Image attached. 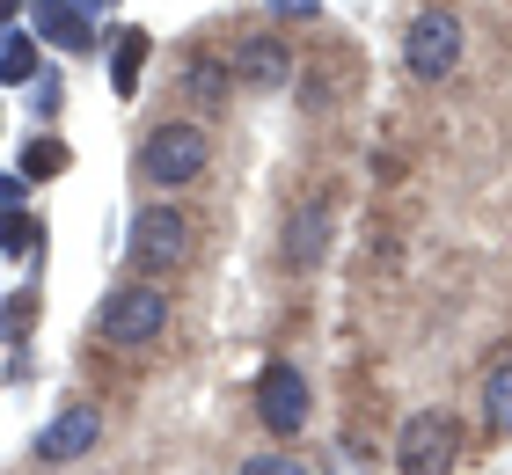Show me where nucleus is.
Wrapping results in <instances>:
<instances>
[{
	"instance_id": "16",
	"label": "nucleus",
	"mask_w": 512,
	"mask_h": 475,
	"mask_svg": "<svg viewBox=\"0 0 512 475\" xmlns=\"http://www.w3.org/2000/svg\"><path fill=\"white\" fill-rule=\"evenodd\" d=\"M183 88H191L198 103H220V95H227V66H213V59H198L191 74H183Z\"/></svg>"
},
{
	"instance_id": "10",
	"label": "nucleus",
	"mask_w": 512,
	"mask_h": 475,
	"mask_svg": "<svg viewBox=\"0 0 512 475\" xmlns=\"http://www.w3.org/2000/svg\"><path fill=\"white\" fill-rule=\"evenodd\" d=\"M322 256H330V212H322V205H300L293 220H286V264H293V271H315Z\"/></svg>"
},
{
	"instance_id": "17",
	"label": "nucleus",
	"mask_w": 512,
	"mask_h": 475,
	"mask_svg": "<svg viewBox=\"0 0 512 475\" xmlns=\"http://www.w3.org/2000/svg\"><path fill=\"white\" fill-rule=\"evenodd\" d=\"M242 475H308L293 454H256V461H242Z\"/></svg>"
},
{
	"instance_id": "3",
	"label": "nucleus",
	"mask_w": 512,
	"mask_h": 475,
	"mask_svg": "<svg viewBox=\"0 0 512 475\" xmlns=\"http://www.w3.org/2000/svg\"><path fill=\"white\" fill-rule=\"evenodd\" d=\"M191 220H183V212L176 205H147V212H139V220H132V271L139 278H169V271H183V264H191Z\"/></svg>"
},
{
	"instance_id": "14",
	"label": "nucleus",
	"mask_w": 512,
	"mask_h": 475,
	"mask_svg": "<svg viewBox=\"0 0 512 475\" xmlns=\"http://www.w3.org/2000/svg\"><path fill=\"white\" fill-rule=\"evenodd\" d=\"M37 220H30V212H0V256H30L37 249Z\"/></svg>"
},
{
	"instance_id": "4",
	"label": "nucleus",
	"mask_w": 512,
	"mask_h": 475,
	"mask_svg": "<svg viewBox=\"0 0 512 475\" xmlns=\"http://www.w3.org/2000/svg\"><path fill=\"white\" fill-rule=\"evenodd\" d=\"M403 66H410L417 81H447L454 66H461V15H454V8L410 15V30H403Z\"/></svg>"
},
{
	"instance_id": "11",
	"label": "nucleus",
	"mask_w": 512,
	"mask_h": 475,
	"mask_svg": "<svg viewBox=\"0 0 512 475\" xmlns=\"http://www.w3.org/2000/svg\"><path fill=\"white\" fill-rule=\"evenodd\" d=\"M147 52H154L147 30H125L118 44H110V88H118L125 103H132V88H139V66H147Z\"/></svg>"
},
{
	"instance_id": "12",
	"label": "nucleus",
	"mask_w": 512,
	"mask_h": 475,
	"mask_svg": "<svg viewBox=\"0 0 512 475\" xmlns=\"http://www.w3.org/2000/svg\"><path fill=\"white\" fill-rule=\"evenodd\" d=\"M483 424H491V432H512V359H498L483 373Z\"/></svg>"
},
{
	"instance_id": "20",
	"label": "nucleus",
	"mask_w": 512,
	"mask_h": 475,
	"mask_svg": "<svg viewBox=\"0 0 512 475\" xmlns=\"http://www.w3.org/2000/svg\"><path fill=\"white\" fill-rule=\"evenodd\" d=\"M8 22H15V0H0V30H8Z\"/></svg>"
},
{
	"instance_id": "21",
	"label": "nucleus",
	"mask_w": 512,
	"mask_h": 475,
	"mask_svg": "<svg viewBox=\"0 0 512 475\" xmlns=\"http://www.w3.org/2000/svg\"><path fill=\"white\" fill-rule=\"evenodd\" d=\"M81 8H88V15H96V8H110V0H81Z\"/></svg>"
},
{
	"instance_id": "13",
	"label": "nucleus",
	"mask_w": 512,
	"mask_h": 475,
	"mask_svg": "<svg viewBox=\"0 0 512 475\" xmlns=\"http://www.w3.org/2000/svg\"><path fill=\"white\" fill-rule=\"evenodd\" d=\"M37 74V30H0V81H30Z\"/></svg>"
},
{
	"instance_id": "8",
	"label": "nucleus",
	"mask_w": 512,
	"mask_h": 475,
	"mask_svg": "<svg viewBox=\"0 0 512 475\" xmlns=\"http://www.w3.org/2000/svg\"><path fill=\"white\" fill-rule=\"evenodd\" d=\"M235 81H242V88H286V81H293L286 37H242V44H235Z\"/></svg>"
},
{
	"instance_id": "18",
	"label": "nucleus",
	"mask_w": 512,
	"mask_h": 475,
	"mask_svg": "<svg viewBox=\"0 0 512 475\" xmlns=\"http://www.w3.org/2000/svg\"><path fill=\"white\" fill-rule=\"evenodd\" d=\"M278 15H293V22H315V15H322V0H278Z\"/></svg>"
},
{
	"instance_id": "1",
	"label": "nucleus",
	"mask_w": 512,
	"mask_h": 475,
	"mask_svg": "<svg viewBox=\"0 0 512 475\" xmlns=\"http://www.w3.org/2000/svg\"><path fill=\"white\" fill-rule=\"evenodd\" d=\"M161 329H169V293H161L154 278H132L96 307V337L118 344V351H147Z\"/></svg>"
},
{
	"instance_id": "7",
	"label": "nucleus",
	"mask_w": 512,
	"mask_h": 475,
	"mask_svg": "<svg viewBox=\"0 0 512 475\" xmlns=\"http://www.w3.org/2000/svg\"><path fill=\"white\" fill-rule=\"evenodd\" d=\"M96 432H103V417L88 410V402H74V410H59L37 432V461H81L88 446H96Z\"/></svg>"
},
{
	"instance_id": "2",
	"label": "nucleus",
	"mask_w": 512,
	"mask_h": 475,
	"mask_svg": "<svg viewBox=\"0 0 512 475\" xmlns=\"http://www.w3.org/2000/svg\"><path fill=\"white\" fill-rule=\"evenodd\" d=\"M205 161H213V147H205L198 125H183V117H169V125H154L147 139H139V176H147L154 190H183L205 176Z\"/></svg>"
},
{
	"instance_id": "5",
	"label": "nucleus",
	"mask_w": 512,
	"mask_h": 475,
	"mask_svg": "<svg viewBox=\"0 0 512 475\" xmlns=\"http://www.w3.org/2000/svg\"><path fill=\"white\" fill-rule=\"evenodd\" d=\"M454 454H461V432H454L447 410H417L403 424V439H395V468L403 475H447Z\"/></svg>"
},
{
	"instance_id": "9",
	"label": "nucleus",
	"mask_w": 512,
	"mask_h": 475,
	"mask_svg": "<svg viewBox=\"0 0 512 475\" xmlns=\"http://www.w3.org/2000/svg\"><path fill=\"white\" fill-rule=\"evenodd\" d=\"M30 22H37L44 44H59V52H88V44H96L88 8H74V0H30Z\"/></svg>"
},
{
	"instance_id": "6",
	"label": "nucleus",
	"mask_w": 512,
	"mask_h": 475,
	"mask_svg": "<svg viewBox=\"0 0 512 475\" xmlns=\"http://www.w3.org/2000/svg\"><path fill=\"white\" fill-rule=\"evenodd\" d=\"M308 410H315V388H308V373H300V366L271 359L264 373H256V417H264L278 439H293L300 424H308Z\"/></svg>"
},
{
	"instance_id": "15",
	"label": "nucleus",
	"mask_w": 512,
	"mask_h": 475,
	"mask_svg": "<svg viewBox=\"0 0 512 475\" xmlns=\"http://www.w3.org/2000/svg\"><path fill=\"white\" fill-rule=\"evenodd\" d=\"M66 169V147H59V139H30V147H22V176H59Z\"/></svg>"
},
{
	"instance_id": "19",
	"label": "nucleus",
	"mask_w": 512,
	"mask_h": 475,
	"mask_svg": "<svg viewBox=\"0 0 512 475\" xmlns=\"http://www.w3.org/2000/svg\"><path fill=\"white\" fill-rule=\"evenodd\" d=\"M15 198H22V176H0V212H8Z\"/></svg>"
}]
</instances>
